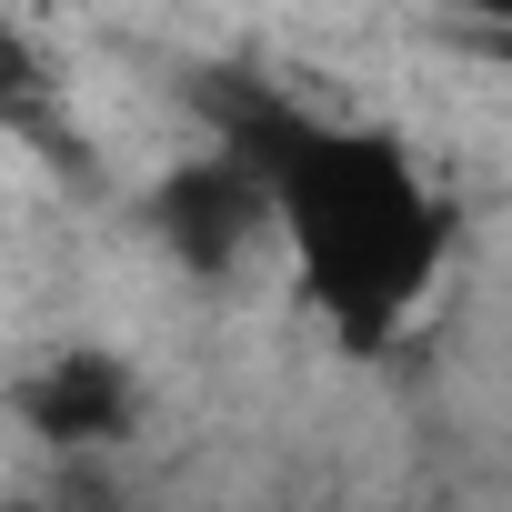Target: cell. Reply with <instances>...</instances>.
Returning a JSON list of instances; mask_svg holds the SVG:
<instances>
[{"label":"cell","instance_id":"1","mask_svg":"<svg viewBox=\"0 0 512 512\" xmlns=\"http://www.w3.org/2000/svg\"><path fill=\"white\" fill-rule=\"evenodd\" d=\"M221 141L262 171L272 231L292 241L312 312L352 352H382L452 262V201L412 161V141L382 121H322V111H272V101Z\"/></svg>","mask_w":512,"mask_h":512},{"label":"cell","instance_id":"2","mask_svg":"<svg viewBox=\"0 0 512 512\" xmlns=\"http://www.w3.org/2000/svg\"><path fill=\"white\" fill-rule=\"evenodd\" d=\"M151 231H161V251L181 272H201V282H221L251 241L272 231V201H262V171H251L231 141L221 151H191L181 171H161V191H151Z\"/></svg>","mask_w":512,"mask_h":512},{"label":"cell","instance_id":"3","mask_svg":"<svg viewBox=\"0 0 512 512\" xmlns=\"http://www.w3.org/2000/svg\"><path fill=\"white\" fill-rule=\"evenodd\" d=\"M21 422H31L51 452H111V442L141 422V382H131V362H111V352H51V362L21 382Z\"/></svg>","mask_w":512,"mask_h":512},{"label":"cell","instance_id":"4","mask_svg":"<svg viewBox=\"0 0 512 512\" xmlns=\"http://www.w3.org/2000/svg\"><path fill=\"white\" fill-rule=\"evenodd\" d=\"M0 121H41V61L0 31Z\"/></svg>","mask_w":512,"mask_h":512},{"label":"cell","instance_id":"5","mask_svg":"<svg viewBox=\"0 0 512 512\" xmlns=\"http://www.w3.org/2000/svg\"><path fill=\"white\" fill-rule=\"evenodd\" d=\"M482 11H492V21H512V0H482Z\"/></svg>","mask_w":512,"mask_h":512}]
</instances>
